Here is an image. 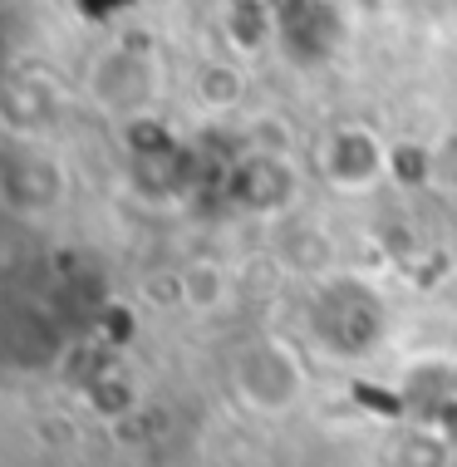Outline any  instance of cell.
<instances>
[{
    "mask_svg": "<svg viewBox=\"0 0 457 467\" xmlns=\"http://www.w3.org/2000/svg\"><path fill=\"white\" fill-rule=\"evenodd\" d=\"M232 379H236L241 403L256 409V413H286V409H296L300 394H305V369L281 339H256V345H246L232 364Z\"/></svg>",
    "mask_w": 457,
    "mask_h": 467,
    "instance_id": "obj_1",
    "label": "cell"
}]
</instances>
